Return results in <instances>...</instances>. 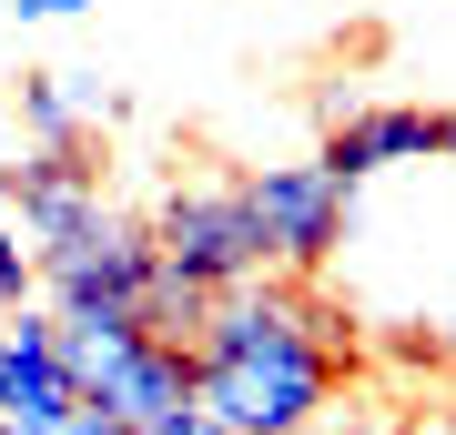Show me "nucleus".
Returning <instances> with one entry per match:
<instances>
[{"label": "nucleus", "mask_w": 456, "mask_h": 435, "mask_svg": "<svg viewBox=\"0 0 456 435\" xmlns=\"http://www.w3.org/2000/svg\"><path fill=\"white\" fill-rule=\"evenodd\" d=\"M193 435H224V425H193Z\"/></svg>", "instance_id": "obj_14"}, {"label": "nucleus", "mask_w": 456, "mask_h": 435, "mask_svg": "<svg viewBox=\"0 0 456 435\" xmlns=\"http://www.w3.org/2000/svg\"><path fill=\"white\" fill-rule=\"evenodd\" d=\"M61 435H132V425H122V415H102V405H82V415H71Z\"/></svg>", "instance_id": "obj_12"}, {"label": "nucleus", "mask_w": 456, "mask_h": 435, "mask_svg": "<svg viewBox=\"0 0 456 435\" xmlns=\"http://www.w3.org/2000/svg\"><path fill=\"white\" fill-rule=\"evenodd\" d=\"M31 304H41V254L0 223V314H31Z\"/></svg>", "instance_id": "obj_10"}, {"label": "nucleus", "mask_w": 456, "mask_h": 435, "mask_svg": "<svg viewBox=\"0 0 456 435\" xmlns=\"http://www.w3.org/2000/svg\"><path fill=\"white\" fill-rule=\"evenodd\" d=\"M61 365L82 405L122 415L132 435H193L203 405H193V355L152 324H61Z\"/></svg>", "instance_id": "obj_2"}, {"label": "nucleus", "mask_w": 456, "mask_h": 435, "mask_svg": "<svg viewBox=\"0 0 456 435\" xmlns=\"http://www.w3.org/2000/svg\"><path fill=\"white\" fill-rule=\"evenodd\" d=\"M314 162H325L345 193H365V182L426 173V162H446V152H436V112H416V101H365V112H335Z\"/></svg>", "instance_id": "obj_8"}, {"label": "nucleus", "mask_w": 456, "mask_h": 435, "mask_svg": "<svg viewBox=\"0 0 456 435\" xmlns=\"http://www.w3.org/2000/svg\"><path fill=\"white\" fill-rule=\"evenodd\" d=\"M142 223H152L163 274H173L183 294H203V304H224V294L264 284V233H254V193H244V173H233V182H173V193L152 203Z\"/></svg>", "instance_id": "obj_3"}, {"label": "nucleus", "mask_w": 456, "mask_h": 435, "mask_svg": "<svg viewBox=\"0 0 456 435\" xmlns=\"http://www.w3.org/2000/svg\"><path fill=\"white\" fill-rule=\"evenodd\" d=\"M244 193H254V233H264V274H325L355 233V193L325 162H264V173H244Z\"/></svg>", "instance_id": "obj_5"}, {"label": "nucleus", "mask_w": 456, "mask_h": 435, "mask_svg": "<svg viewBox=\"0 0 456 435\" xmlns=\"http://www.w3.org/2000/svg\"><path fill=\"white\" fill-rule=\"evenodd\" d=\"M152 284H163V254H152V223H132V213H102L92 233L41 254V304L61 324H142Z\"/></svg>", "instance_id": "obj_4"}, {"label": "nucleus", "mask_w": 456, "mask_h": 435, "mask_svg": "<svg viewBox=\"0 0 456 435\" xmlns=\"http://www.w3.org/2000/svg\"><path fill=\"white\" fill-rule=\"evenodd\" d=\"M426 344H436V365H456V314L436 324V334H426Z\"/></svg>", "instance_id": "obj_13"}, {"label": "nucleus", "mask_w": 456, "mask_h": 435, "mask_svg": "<svg viewBox=\"0 0 456 435\" xmlns=\"http://www.w3.org/2000/svg\"><path fill=\"white\" fill-rule=\"evenodd\" d=\"M82 11H92V0H11L20 31H31V20H82Z\"/></svg>", "instance_id": "obj_11"}, {"label": "nucleus", "mask_w": 456, "mask_h": 435, "mask_svg": "<svg viewBox=\"0 0 456 435\" xmlns=\"http://www.w3.org/2000/svg\"><path fill=\"white\" fill-rule=\"evenodd\" d=\"M193 405L224 435H325L345 375H355V314L314 304L294 284H244L193 324Z\"/></svg>", "instance_id": "obj_1"}, {"label": "nucleus", "mask_w": 456, "mask_h": 435, "mask_svg": "<svg viewBox=\"0 0 456 435\" xmlns=\"http://www.w3.org/2000/svg\"><path fill=\"white\" fill-rule=\"evenodd\" d=\"M82 415V385L61 365V314L31 304L0 324V435H61Z\"/></svg>", "instance_id": "obj_7"}, {"label": "nucleus", "mask_w": 456, "mask_h": 435, "mask_svg": "<svg viewBox=\"0 0 456 435\" xmlns=\"http://www.w3.org/2000/svg\"><path fill=\"white\" fill-rule=\"evenodd\" d=\"M102 152L92 142H20L11 162H0V223H11L31 254H51V243H71V233H92L102 223Z\"/></svg>", "instance_id": "obj_6"}, {"label": "nucleus", "mask_w": 456, "mask_h": 435, "mask_svg": "<svg viewBox=\"0 0 456 435\" xmlns=\"http://www.w3.org/2000/svg\"><path fill=\"white\" fill-rule=\"evenodd\" d=\"M11 112H20V142L51 152V142H92V132L122 112V92H102L92 71H20Z\"/></svg>", "instance_id": "obj_9"}]
</instances>
